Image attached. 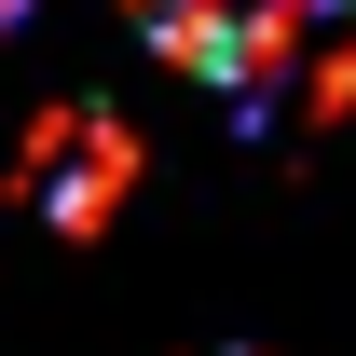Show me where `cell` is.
Wrapping results in <instances>:
<instances>
[{
  "instance_id": "3957f363",
  "label": "cell",
  "mask_w": 356,
  "mask_h": 356,
  "mask_svg": "<svg viewBox=\"0 0 356 356\" xmlns=\"http://www.w3.org/2000/svg\"><path fill=\"white\" fill-rule=\"evenodd\" d=\"M14 14H28V0H0V28H14Z\"/></svg>"
},
{
  "instance_id": "6da1fadb",
  "label": "cell",
  "mask_w": 356,
  "mask_h": 356,
  "mask_svg": "<svg viewBox=\"0 0 356 356\" xmlns=\"http://www.w3.org/2000/svg\"><path fill=\"white\" fill-rule=\"evenodd\" d=\"M137 28H151L165 69H192L220 96H288V69H315L329 96L356 83L343 0H137Z\"/></svg>"
},
{
  "instance_id": "7a4b0ae2",
  "label": "cell",
  "mask_w": 356,
  "mask_h": 356,
  "mask_svg": "<svg viewBox=\"0 0 356 356\" xmlns=\"http://www.w3.org/2000/svg\"><path fill=\"white\" fill-rule=\"evenodd\" d=\"M124 178H137L124 110L69 96V110H42V124H28V192H42V220H55V233H96L110 206H124Z\"/></svg>"
}]
</instances>
